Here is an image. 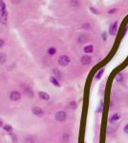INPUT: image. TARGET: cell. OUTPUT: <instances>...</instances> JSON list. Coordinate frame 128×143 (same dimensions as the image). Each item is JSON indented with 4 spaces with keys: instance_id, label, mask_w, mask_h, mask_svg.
Here are the masks:
<instances>
[{
    "instance_id": "cell-15",
    "label": "cell",
    "mask_w": 128,
    "mask_h": 143,
    "mask_svg": "<svg viewBox=\"0 0 128 143\" xmlns=\"http://www.w3.org/2000/svg\"><path fill=\"white\" fill-rule=\"evenodd\" d=\"M5 9H6V6H5V3L4 2H2V1H0V11L2 12V11H5Z\"/></svg>"
},
{
    "instance_id": "cell-11",
    "label": "cell",
    "mask_w": 128,
    "mask_h": 143,
    "mask_svg": "<svg viewBox=\"0 0 128 143\" xmlns=\"http://www.w3.org/2000/svg\"><path fill=\"white\" fill-rule=\"evenodd\" d=\"M50 81L52 82V84H53V85H55V86H57V87H59V86H60V84L58 83V79H57L56 77H54V76L51 77V78H50Z\"/></svg>"
},
{
    "instance_id": "cell-26",
    "label": "cell",
    "mask_w": 128,
    "mask_h": 143,
    "mask_svg": "<svg viewBox=\"0 0 128 143\" xmlns=\"http://www.w3.org/2000/svg\"><path fill=\"white\" fill-rule=\"evenodd\" d=\"M3 45H4V41H3L2 39H0V48H2Z\"/></svg>"
},
{
    "instance_id": "cell-10",
    "label": "cell",
    "mask_w": 128,
    "mask_h": 143,
    "mask_svg": "<svg viewBox=\"0 0 128 143\" xmlns=\"http://www.w3.org/2000/svg\"><path fill=\"white\" fill-rule=\"evenodd\" d=\"M120 118V114H114L112 116H111V118H110V120L112 121V122H114V121H117V120H118Z\"/></svg>"
},
{
    "instance_id": "cell-12",
    "label": "cell",
    "mask_w": 128,
    "mask_h": 143,
    "mask_svg": "<svg viewBox=\"0 0 128 143\" xmlns=\"http://www.w3.org/2000/svg\"><path fill=\"white\" fill-rule=\"evenodd\" d=\"M6 60H7V56H6V55H4V54H0V64L5 63Z\"/></svg>"
},
{
    "instance_id": "cell-25",
    "label": "cell",
    "mask_w": 128,
    "mask_h": 143,
    "mask_svg": "<svg viewBox=\"0 0 128 143\" xmlns=\"http://www.w3.org/2000/svg\"><path fill=\"white\" fill-rule=\"evenodd\" d=\"M71 107H72V108H74V109H75V108H76V107H77V106H76V103H75V102H72V103H71Z\"/></svg>"
},
{
    "instance_id": "cell-18",
    "label": "cell",
    "mask_w": 128,
    "mask_h": 143,
    "mask_svg": "<svg viewBox=\"0 0 128 143\" xmlns=\"http://www.w3.org/2000/svg\"><path fill=\"white\" fill-rule=\"evenodd\" d=\"M116 80L117 81H118V82H121V81H122V75H120V74L117 75L116 76Z\"/></svg>"
},
{
    "instance_id": "cell-19",
    "label": "cell",
    "mask_w": 128,
    "mask_h": 143,
    "mask_svg": "<svg viewBox=\"0 0 128 143\" xmlns=\"http://www.w3.org/2000/svg\"><path fill=\"white\" fill-rule=\"evenodd\" d=\"M71 5L72 6H78L79 5V2H78V0H71Z\"/></svg>"
},
{
    "instance_id": "cell-7",
    "label": "cell",
    "mask_w": 128,
    "mask_h": 143,
    "mask_svg": "<svg viewBox=\"0 0 128 143\" xmlns=\"http://www.w3.org/2000/svg\"><path fill=\"white\" fill-rule=\"evenodd\" d=\"M33 113H34V114L37 115V116H41V115H43V111L41 110L40 108H38V107L33 108Z\"/></svg>"
},
{
    "instance_id": "cell-17",
    "label": "cell",
    "mask_w": 128,
    "mask_h": 143,
    "mask_svg": "<svg viewBox=\"0 0 128 143\" xmlns=\"http://www.w3.org/2000/svg\"><path fill=\"white\" fill-rule=\"evenodd\" d=\"M56 52H57V50H56L55 48H50V49L48 50V54H49V55H55Z\"/></svg>"
},
{
    "instance_id": "cell-3",
    "label": "cell",
    "mask_w": 128,
    "mask_h": 143,
    "mask_svg": "<svg viewBox=\"0 0 128 143\" xmlns=\"http://www.w3.org/2000/svg\"><path fill=\"white\" fill-rule=\"evenodd\" d=\"M10 98L12 99V101H18L19 99L21 98V95H20L19 92L13 91V92L11 93V95H10Z\"/></svg>"
},
{
    "instance_id": "cell-9",
    "label": "cell",
    "mask_w": 128,
    "mask_h": 143,
    "mask_svg": "<svg viewBox=\"0 0 128 143\" xmlns=\"http://www.w3.org/2000/svg\"><path fill=\"white\" fill-rule=\"evenodd\" d=\"M38 95H39L40 98L44 99V100H49V99H50V95H49L47 93H44V92H40Z\"/></svg>"
},
{
    "instance_id": "cell-22",
    "label": "cell",
    "mask_w": 128,
    "mask_h": 143,
    "mask_svg": "<svg viewBox=\"0 0 128 143\" xmlns=\"http://www.w3.org/2000/svg\"><path fill=\"white\" fill-rule=\"evenodd\" d=\"M90 10H91V11H93V12H94V13H95V14H98V11H97V10H95V9H94V8H92V7L90 8Z\"/></svg>"
},
{
    "instance_id": "cell-2",
    "label": "cell",
    "mask_w": 128,
    "mask_h": 143,
    "mask_svg": "<svg viewBox=\"0 0 128 143\" xmlns=\"http://www.w3.org/2000/svg\"><path fill=\"white\" fill-rule=\"evenodd\" d=\"M66 117H67L66 113H65V112H63V111L58 112V113H57V114H56V119H57L58 121H60V122H62V121L65 120V119H66Z\"/></svg>"
},
{
    "instance_id": "cell-14",
    "label": "cell",
    "mask_w": 128,
    "mask_h": 143,
    "mask_svg": "<svg viewBox=\"0 0 128 143\" xmlns=\"http://www.w3.org/2000/svg\"><path fill=\"white\" fill-rule=\"evenodd\" d=\"M87 40V37L85 36V35H81V36H79V43H83V42H85Z\"/></svg>"
},
{
    "instance_id": "cell-20",
    "label": "cell",
    "mask_w": 128,
    "mask_h": 143,
    "mask_svg": "<svg viewBox=\"0 0 128 143\" xmlns=\"http://www.w3.org/2000/svg\"><path fill=\"white\" fill-rule=\"evenodd\" d=\"M117 11V9H112V10H110V11H108V13L109 14H113V13H115Z\"/></svg>"
},
{
    "instance_id": "cell-8",
    "label": "cell",
    "mask_w": 128,
    "mask_h": 143,
    "mask_svg": "<svg viewBox=\"0 0 128 143\" xmlns=\"http://www.w3.org/2000/svg\"><path fill=\"white\" fill-rule=\"evenodd\" d=\"M94 52V47L92 45H88L86 47H84V53L86 54H92Z\"/></svg>"
},
{
    "instance_id": "cell-21",
    "label": "cell",
    "mask_w": 128,
    "mask_h": 143,
    "mask_svg": "<svg viewBox=\"0 0 128 143\" xmlns=\"http://www.w3.org/2000/svg\"><path fill=\"white\" fill-rule=\"evenodd\" d=\"M54 73L56 74V76H60V73H59V71H58V70L55 69V70H54Z\"/></svg>"
},
{
    "instance_id": "cell-13",
    "label": "cell",
    "mask_w": 128,
    "mask_h": 143,
    "mask_svg": "<svg viewBox=\"0 0 128 143\" xmlns=\"http://www.w3.org/2000/svg\"><path fill=\"white\" fill-rule=\"evenodd\" d=\"M104 73V69H101V70H99V72L97 74V76H96V78L97 79H99L100 77H101V76H102V74Z\"/></svg>"
},
{
    "instance_id": "cell-23",
    "label": "cell",
    "mask_w": 128,
    "mask_h": 143,
    "mask_svg": "<svg viewBox=\"0 0 128 143\" xmlns=\"http://www.w3.org/2000/svg\"><path fill=\"white\" fill-rule=\"evenodd\" d=\"M102 39H103V40H106V39H107V33H106V32H104V33H102Z\"/></svg>"
},
{
    "instance_id": "cell-27",
    "label": "cell",
    "mask_w": 128,
    "mask_h": 143,
    "mask_svg": "<svg viewBox=\"0 0 128 143\" xmlns=\"http://www.w3.org/2000/svg\"><path fill=\"white\" fill-rule=\"evenodd\" d=\"M3 126V120L0 118V127H2Z\"/></svg>"
},
{
    "instance_id": "cell-1",
    "label": "cell",
    "mask_w": 128,
    "mask_h": 143,
    "mask_svg": "<svg viewBox=\"0 0 128 143\" xmlns=\"http://www.w3.org/2000/svg\"><path fill=\"white\" fill-rule=\"evenodd\" d=\"M70 61H71L70 57L67 56V55H61V56H59V58H58V64L62 67L67 66V65L70 63Z\"/></svg>"
},
{
    "instance_id": "cell-5",
    "label": "cell",
    "mask_w": 128,
    "mask_h": 143,
    "mask_svg": "<svg viewBox=\"0 0 128 143\" xmlns=\"http://www.w3.org/2000/svg\"><path fill=\"white\" fill-rule=\"evenodd\" d=\"M118 31V22H114L111 26H110V29H109V33L112 34V35H115Z\"/></svg>"
},
{
    "instance_id": "cell-16",
    "label": "cell",
    "mask_w": 128,
    "mask_h": 143,
    "mask_svg": "<svg viewBox=\"0 0 128 143\" xmlns=\"http://www.w3.org/2000/svg\"><path fill=\"white\" fill-rule=\"evenodd\" d=\"M3 129H4L5 131H7V132H12V126H10V125H5V126L3 127Z\"/></svg>"
},
{
    "instance_id": "cell-6",
    "label": "cell",
    "mask_w": 128,
    "mask_h": 143,
    "mask_svg": "<svg viewBox=\"0 0 128 143\" xmlns=\"http://www.w3.org/2000/svg\"><path fill=\"white\" fill-rule=\"evenodd\" d=\"M7 20H8V12L5 10L4 11H2V13L0 15V22L2 24H6Z\"/></svg>"
},
{
    "instance_id": "cell-24",
    "label": "cell",
    "mask_w": 128,
    "mask_h": 143,
    "mask_svg": "<svg viewBox=\"0 0 128 143\" xmlns=\"http://www.w3.org/2000/svg\"><path fill=\"white\" fill-rule=\"evenodd\" d=\"M124 132L126 133H128V124L124 126Z\"/></svg>"
},
{
    "instance_id": "cell-4",
    "label": "cell",
    "mask_w": 128,
    "mask_h": 143,
    "mask_svg": "<svg viewBox=\"0 0 128 143\" xmlns=\"http://www.w3.org/2000/svg\"><path fill=\"white\" fill-rule=\"evenodd\" d=\"M80 62H81V64H83V65H89L92 62V58L89 55H84V56L81 57Z\"/></svg>"
}]
</instances>
